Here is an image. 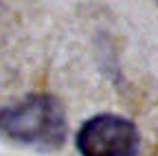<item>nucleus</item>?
<instances>
[{"mask_svg": "<svg viewBox=\"0 0 158 156\" xmlns=\"http://www.w3.org/2000/svg\"><path fill=\"white\" fill-rule=\"evenodd\" d=\"M68 132L64 106L53 95H29L20 103L0 108V136L51 152L62 147Z\"/></svg>", "mask_w": 158, "mask_h": 156, "instance_id": "nucleus-1", "label": "nucleus"}, {"mask_svg": "<svg viewBox=\"0 0 158 156\" xmlns=\"http://www.w3.org/2000/svg\"><path fill=\"white\" fill-rule=\"evenodd\" d=\"M75 145L81 156H136L141 150V132L134 121L106 112L79 128Z\"/></svg>", "mask_w": 158, "mask_h": 156, "instance_id": "nucleus-2", "label": "nucleus"}]
</instances>
